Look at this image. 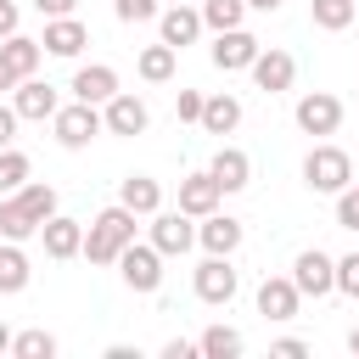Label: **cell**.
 <instances>
[{"label": "cell", "instance_id": "1", "mask_svg": "<svg viewBox=\"0 0 359 359\" xmlns=\"http://www.w3.org/2000/svg\"><path fill=\"white\" fill-rule=\"evenodd\" d=\"M135 208H123V202H112V208H101L95 219H90V230H84V258L90 264H118V252L135 241Z\"/></svg>", "mask_w": 359, "mask_h": 359}, {"label": "cell", "instance_id": "2", "mask_svg": "<svg viewBox=\"0 0 359 359\" xmlns=\"http://www.w3.org/2000/svg\"><path fill=\"white\" fill-rule=\"evenodd\" d=\"M303 180H309V191L337 196V191L353 185V157H348L342 146H314V151L303 157Z\"/></svg>", "mask_w": 359, "mask_h": 359}, {"label": "cell", "instance_id": "3", "mask_svg": "<svg viewBox=\"0 0 359 359\" xmlns=\"http://www.w3.org/2000/svg\"><path fill=\"white\" fill-rule=\"evenodd\" d=\"M118 275H123L129 292H157V286H163V252H157L151 241H129V247L118 252Z\"/></svg>", "mask_w": 359, "mask_h": 359}, {"label": "cell", "instance_id": "4", "mask_svg": "<svg viewBox=\"0 0 359 359\" xmlns=\"http://www.w3.org/2000/svg\"><path fill=\"white\" fill-rule=\"evenodd\" d=\"M50 123H56V146H67V151L90 146V140H95V135L107 129V118H101V112H95L90 101H73V107H62V112H56Z\"/></svg>", "mask_w": 359, "mask_h": 359}, {"label": "cell", "instance_id": "5", "mask_svg": "<svg viewBox=\"0 0 359 359\" xmlns=\"http://www.w3.org/2000/svg\"><path fill=\"white\" fill-rule=\"evenodd\" d=\"M151 247H157L163 258L191 252V247H196V224H191V213H180V208L163 213V208H157V213H151Z\"/></svg>", "mask_w": 359, "mask_h": 359}, {"label": "cell", "instance_id": "6", "mask_svg": "<svg viewBox=\"0 0 359 359\" xmlns=\"http://www.w3.org/2000/svg\"><path fill=\"white\" fill-rule=\"evenodd\" d=\"M292 280H297V292H303V297H325V292H337V258H331V252H320V247H309V252H297Z\"/></svg>", "mask_w": 359, "mask_h": 359}, {"label": "cell", "instance_id": "7", "mask_svg": "<svg viewBox=\"0 0 359 359\" xmlns=\"http://www.w3.org/2000/svg\"><path fill=\"white\" fill-rule=\"evenodd\" d=\"M258 50H264V45H258L247 28H224V34H213V50H208V56H213L219 73H241V67L258 62Z\"/></svg>", "mask_w": 359, "mask_h": 359}, {"label": "cell", "instance_id": "8", "mask_svg": "<svg viewBox=\"0 0 359 359\" xmlns=\"http://www.w3.org/2000/svg\"><path fill=\"white\" fill-rule=\"evenodd\" d=\"M196 297H202V303H213V309L236 297V269H230V258H224V252H208V258L196 264Z\"/></svg>", "mask_w": 359, "mask_h": 359}, {"label": "cell", "instance_id": "9", "mask_svg": "<svg viewBox=\"0 0 359 359\" xmlns=\"http://www.w3.org/2000/svg\"><path fill=\"white\" fill-rule=\"evenodd\" d=\"M337 123H342V101H337V95L314 90V95L297 101V129H303V135H337Z\"/></svg>", "mask_w": 359, "mask_h": 359}, {"label": "cell", "instance_id": "10", "mask_svg": "<svg viewBox=\"0 0 359 359\" xmlns=\"http://www.w3.org/2000/svg\"><path fill=\"white\" fill-rule=\"evenodd\" d=\"M247 73H252V84H258L264 95H280V90H292V79H297V62H292L286 50H258V62H252Z\"/></svg>", "mask_w": 359, "mask_h": 359}, {"label": "cell", "instance_id": "11", "mask_svg": "<svg viewBox=\"0 0 359 359\" xmlns=\"http://www.w3.org/2000/svg\"><path fill=\"white\" fill-rule=\"evenodd\" d=\"M11 107H17V118H34V123H45V118H56V112H62L56 90H50V84H39V79H22V84L11 90Z\"/></svg>", "mask_w": 359, "mask_h": 359}, {"label": "cell", "instance_id": "12", "mask_svg": "<svg viewBox=\"0 0 359 359\" xmlns=\"http://www.w3.org/2000/svg\"><path fill=\"white\" fill-rule=\"evenodd\" d=\"M101 118H107V135H146V123H151L146 101H140V95H123V90L107 101V112H101Z\"/></svg>", "mask_w": 359, "mask_h": 359}, {"label": "cell", "instance_id": "13", "mask_svg": "<svg viewBox=\"0 0 359 359\" xmlns=\"http://www.w3.org/2000/svg\"><path fill=\"white\" fill-rule=\"evenodd\" d=\"M219 180L213 174H185L180 180V213H191V219H208V213H219Z\"/></svg>", "mask_w": 359, "mask_h": 359}, {"label": "cell", "instance_id": "14", "mask_svg": "<svg viewBox=\"0 0 359 359\" xmlns=\"http://www.w3.org/2000/svg\"><path fill=\"white\" fill-rule=\"evenodd\" d=\"M297 303H303V292H297V280H292V275H286V280H280V275H269V280L258 286V314H264V320H292V314H297Z\"/></svg>", "mask_w": 359, "mask_h": 359}, {"label": "cell", "instance_id": "15", "mask_svg": "<svg viewBox=\"0 0 359 359\" xmlns=\"http://www.w3.org/2000/svg\"><path fill=\"white\" fill-rule=\"evenodd\" d=\"M157 28H163V45L185 50V45H196V34H202L208 22H202V11H191V6H180V0H174V6L157 17Z\"/></svg>", "mask_w": 359, "mask_h": 359}, {"label": "cell", "instance_id": "16", "mask_svg": "<svg viewBox=\"0 0 359 359\" xmlns=\"http://www.w3.org/2000/svg\"><path fill=\"white\" fill-rule=\"evenodd\" d=\"M50 56H79L90 45V28L79 17H45V39H39Z\"/></svg>", "mask_w": 359, "mask_h": 359}, {"label": "cell", "instance_id": "17", "mask_svg": "<svg viewBox=\"0 0 359 359\" xmlns=\"http://www.w3.org/2000/svg\"><path fill=\"white\" fill-rule=\"evenodd\" d=\"M112 95H118V73H112L107 62H95V67H79V73H73V101L107 107Z\"/></svg>", "mask_w": 359, "mask_h": 359}, {"label": "cell", "instance_id": "18", "mask_svg": "<svg viewBox=\"0 0 359 359\" xmlns=\"http://www.w3.org/2000/svg\"><path fill=\"white\" fill-rule=\"evenodd\" d=\"M208 174L219 180L224 196H230V191H247V180H252V157H247L241 146H219V157L208 163Z\"/></svg>", "mask_w": 359, "mask_h": 359}, {"label": "cell", "instance_id": "19", "mask_svg": "<svg viewBox=\"0 0 359 359\" xmlns=\"http://www.w3.org/2000/svg\"><path fill=\"white\" fill-rule=\"evenodd\" d=\"M39 236H45V252H50V258H79V252H84V224H79V219L50 213V219L39 224Z\"/></svg>", "mask_w": 359, "mask_h": 359}, {"label": "cell", "instance_id": "20", "mask_svg": "<svg viewBox=\"0 0 359 359\" xmlns=\"http://www.w3.org/2000/svg\"><path fill=\"white\" fill-rule=\"evenodd\" d=\"M118 202H123V208H135L140 219H151V213L163 208V185H157L151 174H129V180L118 185Z\"/></svg>", "mask_w": 359, "mask_h": 359}, {"label": "cell", "instance_id": "21", "mask_svg": "<svg viewBox=\"0 0 359 359\" xmlns=\"http://www.w3.org/2000/svg\"><path fill=\"white\" fill-rule=\"evenodd\" d=\"M196 241H202L208 252H224V258H230V252L241 247V219H230V213H208L202 230H196Z\"/></svg>", "mask_w": 359, "mask_h": 359}, {"label": "cell", "instance_id": "22", "mask_svg": "<svg viewBox=\"0 0 359 359\" xmlns=\"http://www.w3.org/2000/svg\"><path fill=\"white\" fill-rule=\"evenodd\" d=\"M34 230H39V219H34V208H28V202H22L17 191H11V196L0 202V241H28Z\"/></svg>", "mask_w": 359, "mask_h": 359}, {"label": "cell", "instance_id": "23", "mask_svg": "<svg viewBox=\"0 0 359 359\" xmlns=\"http://www.w3.org/2000/svg\"><path fill=\"white\" fill-rule=\"evenodd\" d=\"M236 123H241V101H236V95L219 90V95L202 101V129H208V135H230Z\"/></svg>", "mask_w": 359, "mask_h": 359}, {"label": "cell", "instance_id": "24", "mask_svg": "<svg viewBox=\"0 0 359 359\" xmlns=\"http://www.w3.org/2000/svg\"><path fill=\"white\" fill-rule=\"evenodd\" d=\"M0 56L11 62V73H17V79H34V67H39L45 45H39V39H22V34H11V39H0Z\"/></svg>", "mask_w": 359, "mask_h": 359}, {"label": "cell", "instance_id": "25", "mask_svg": "<svg viewBox=\"0 0 359 359\" xmlns=\"http://www.w3.org/2000/svg\"><path fill=\"white\" fill-rule=\"evenodd\" d=\"M28 275H34V269H28V252H22L17 241H6V247H0V292H6V297H11V292H22V286H28Z\"/></svg>", "mask_w": 359, "mask_h": 359}, {"label": "cell", "instance_id": "26", "mask_svg": "<svg viewBox=\"0 0 359 359\" xmlns=\"http://www.w3.org/2000/svg\"><path fill=\"white\" fill-rule=\"evenodd\" d=\"M174 56H180L174 45H146L135 67H140V79H146V84H168V79H174Z\"/></svg>", "mask_w": 359, "mask_h": 359}, {"label": "cell", "instance_id": "27", "mask_svg": "<svg viewBox=\"0 0 359 359\" xmlns=\"http://www.w3.org/2000/svg\"><path fill=\"white\" fill-rule=\"evenodd\" d=\"M202 22H208L213 34L241 28V22H247V0H202Z\"/></svg>", "mask_w": 359, "mask_h": 359}, {"label": "cell", "instance_id": "28", "mask_svg": "<svg viewBox=\"0 0 359 359\" xmlns=\"http://www.w3.org/2000/svg\"><path fill=\"white\" fill-rule=\"evenodd\" d=\"M196 348H202L208 359H236V353H241L247 342H241V331H230V325H208Z\"/></svg>", "mask_w": 359, "mask_h": 359}, {"label": "cell", "instance_id": "29", "mask_svg": "<svg viewBox=\"0 0 359 359\" xmlns=\"http://www.w3.org/2000/svg\"><path fill=\"white\" fill-rule=\"evenodd\" d=\"M309 11H314V28H325V34H337V28L353 22V0H314Z\"/></svg>", "mask_w": 359, "mask_h": 359}, {"label": "cell", "instance_id": "30", "mask_svg": "<svg viewBox=\"0 0 359 359\" xmlns=\"http://www.w3.org/2000/svg\"><path fill=\"white\" fill-rule=\"evenodd\" d=\"M17 185H28V157L17 146H0V196H11Z\"/></svg>", "mask_w": 359, "mask_h": 359}, {"label": "cell", "instance_id": "31", "mask_svg": "<svg viewBox=\"0 0 359 359\" xmlns=\"http://www.w3.org/2000/svg\"><path fill=\"white\" fill-rule=\"evenodd\" d=\"M11 353L17 359H56V337L50 331H22V337H11Z\"/></svg>", "mask_w": 359, "mask_h": 359}, {"label": "cell", "instance_id": "32", "mask_svg": "<svg viewBox=\"0 0 359 359\" xmlns=\"http://www.w3.org/2000/svg\"><path fill=\"white\" fill-rule=\"evenodd\" d=\"M118 22H151L157 17V0H112Z\"/></svg>", "mask_w": 359, "mask_h": 359}, {"label": "cell", "instance_id": "33", "mask_svg": "<svg viewBox=\"0 0 359 359\" xmlns=\"http://www.w3.org/2000/svg\"><path fill=\"white\" fill-rule=\"evenodd\" d=\"M337 292H348V297L359 303V252H348V258H337Z\"/></svg>", "mask_w": 359, "mask_h": 359}, {"label": "cell", "instance_id": "34", "mask_svg": "<svg viewBox=\"0 0 359 359\" xmlns=\"http://www.w3.org/2000/svg\"><path fill=\"white\" fill-rule=\"evenodd\" d=\"M202 101H208L202 90H180V95H174V112H180V123H202Z\"/></svg>", "mask_w": 359, "mask_h": 359}, {"label": "cell", "instance_id": "35", "mask_svg": "<svg viewBox=\"0 0 359 359\" xmlns=\"http://www.w3.org/2000/svg\"><path fill=\"white\" fill-rule=\"evenodd\" d=\"M337 224H342V230H359V191H353V185L337 191Z\"/></svg>", "mask_w": 359, "mask_h": 359}, {"label": "cell", "instance_id": "36", "mask_svg": "<svg viewBox=\"0 0 359 359\" xmlns=\"http://www.w3.org/2000/svg\"><path fill=\"white\" fill-rule=\"evenodd\" d=\"M73 6H79V0H34L39 17H73Z\"/></svg>", "mask_w": 359, "mask_h": 359}, {"label": "cell", "instance_id": "37", "mask_svg": "<svg viewBox=\"0 0 359 359\" xmlns=\"http://www.w3.org/2000/svg\"><path fill=\"white\" fill-rule=\"evenodd\" d=\"M269 353H280V359H303V353H309V342H297V337H280Z\"/></svg>", "mask_w": 359, "mask_h": 359}, {"label": "cell", "instance_id": "38", "mask_svg": "<svg viewBox=\"0 0 359 359\" xmlns=\"http://www.w3.org/2000/svg\"><path fill=\"white\" fill-rule=\"evenodd\" d=\"M191 353H202V348H196V342H185V337L163 342V359H191Z\"/></svg>", "mask_w": 359, "mask_h": 359}, {"label": "cell", "instance_id": "39", "mask_svg": "<svg viewBox=\"0 0 359 359\" xmlns=\"http://www.w3.org/2000/svg\"><path fill=\"white\" fill-rule=\"evenodd\" d=\"M17 17H22V11H17L11 0H0V39H11V34H17Z\"/></svg>", "mask_w": 359, "mask_h": 359}, {"label": "cell", "instance_id": "40", "mask_svg": "<svg viewBox=\"0 0 359 359\" xmlns=\"http://www.w3.org/2000/svg\"><path fill=\"white\" fill-rule=\"evenodd\" d=\"M17 107H0V146H11V135H17Z\"/></svg>", "mask_w": 359, "mask_h": 359}, {"label": "cell", "instance_id": "41", "mask_svg": "<svg viewBox=\"0 0 359 359\" xmlns=\"http://www.w3.org/2000/svg\"><path fill=\"white\" fill-rule=\"evenodd\" d=\"M17 84H22V79H17V73H11V62L0 56V90H17Z\"/></svg>", "mask_w": 359, "mask_h": 359}, {"label": "cell", "instance_id": "42", "mask_svg": "<svg viewBox=\"0 0 359 359\" xmlns=\"http://www.w3.org/2000/svg\"><path fill=\"white\" fill-rule=\"evenodd\" d=\"M286 0H247V11H280Z\"/></svg>", "mask_w": 359, "mask_h": 359}, {"label": "cell", "instance_id": "43", "mask_svg": "<svg viewBox=\"0 0 359 359\" xmlns=\"http://www.w3.org/2000/svg\"><path fill=\"white\" fill-rule=\"evenodd\" d=\"M348 353H359V325H353V331H348Z\"/></svg>", "mask_w": 359, "mask_h": 359}, {"label": "cell", "instance_id": "44", "mask_svg": "<svg viewBox=\"0 0 359 359\" xmlns=\"http://www.w3.org/2000/svg\"><path fill=\"white\" fill-rule=\"evenodd\" d=\"M0 353H11V331L6 325H0Z\"/></svg>", "mask_w": 359, "mask_h": 359}, {"label": "cell", "instance_id": "45", "mask_svg": "<svg viewBox=\"0 0 359 359\" xmlns=\"http://www.w3.org/2000/svg\"><path fill=\"white\" fill-rule=\"evenodd\" d=\"M180 6H191V0H180Z\"/></svg>", "mask_w": 359, "mask_h": 359}, {"label": "cell", "instance_id": "46", "mask_svg": "<svg viewBox=\"0 0 359 359\" xmlns=\"http://www.w3.org/2000/svg\"><path fill=\"white\" fill-rule=\"evenodd\" d=\"M353 191H359V180H353Z\"/></svg>", "mask_w": 359, "mask_h": 359}]
</instances>
